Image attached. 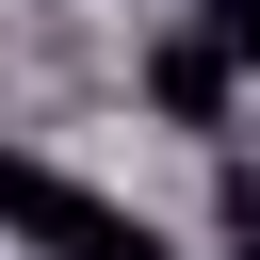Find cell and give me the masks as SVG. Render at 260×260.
<instances>
[{"label":"cell","instance_id":"1","mask_svg":"<svg viewBox=\"0 0 260 260\" xmlns=\"http://www.w3.org/2000/svg\"><path fill=\"white\" fill-rule=\"evenodd\" d=\"M0 228L49 244V260H179L146 211H114V195H81L65 162H16V146H0Z\"/></svg>","mask_w":260,"mask_h":260},{"label":"cell","instance_id":"2","mask_svg":"<svg viewBox=\"0 0 260 260\" xmlns=\"http://www.w3.org/2000/svg\"><path fill=\"white\" fill-rule=\"evenodd\" d=\"M228 81H244V65H228V32H211V16L146 49V98H162V130H228Z\"/></svg>","mask_w":260,"mask_h":260},{"label":"cell","instance_id":"3","mask_svg":"<svg viewBox=\"0 0 260 260\" xmlns=\"http://www.w3.org/2000/svg\"><path fill=\"white\" fill-rule=\"evenodd\" d=\"M228 260H260V162H228Z\"/></svg>","mask_w":260,"mask_h":260}]
</instances>
